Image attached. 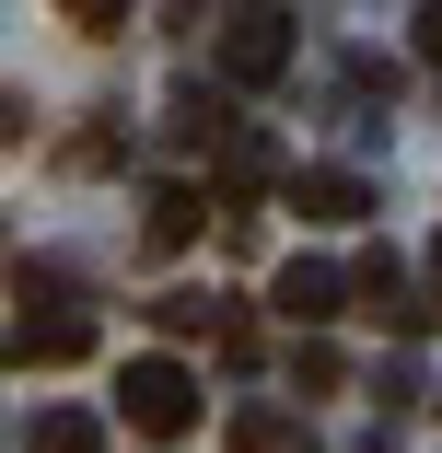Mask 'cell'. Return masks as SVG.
Here are the masks:
<instances>
[{
	"label": "cell",
	"mask_w": 442,
	"mask_h": 453,
	"mask_svg": "<svg viewBox=\"0 0 442 453\" xmlns=\"http://www.w3.org/2000/svg\"><path fill=\"white\" fill-rule=\"evenodd\" d=\"M280 70H291V12H280V0H244V12L221 24V81H244V94H268Z\"/></svg>",
	"instance_id": "3"
},
{
	"label": "cell",
	"mask_w": 442,
	"mask_h": 453,
	"mask_svg": "<svg viewBox=\"0 0 442 453\" xmlns=\"http://www.w3.org/2000/svg\"><path fill=\"white\" fill-rule=\"evenodd\" d=\"M349 291H361V280H337L326 256H291L280 280H268V303H280V326H291V337H303V326H326V314H349Z\"/></svg>",
	"instance_id": "4"
},
{
	"label": "cell",
	"mask_w": 442,
	"mask_h": 453,
	"mask_svg": "<svg viewBox=\"0 0 442 453\" xmlns=\"http://www.w3.org/2000/svg\"><path fill=\"white\" fill-rule=\"evenodd\" d=\"M198 221H210V210H198V187H151V198H140V244H151V256L198 244Z\"/></svg>",
	"instance_id": "7"
},
{
	"label": "cell",
	"mask_w": 442,
	"mask_h": 453,
	"mask_svg": "<svg viewBox=\"0 0 442 453\" xmlns=\"http://www.w3.org/2000/svg\"><path fill=\"white\" fill-rule=\"evenodd\" d=\"M419 58H442V0H419Z\"/></svg>",
	"instance_id": "13"
},
{
	"label": "cell",
	"mask_w": 442,
	"mask_h": 453,
	"mask_svg": "<svg viewBox=\"0 0 442 453\" xmlns=\"http://www.w3.org/2000/svg\"><path fill=\"white\" fill-rule=\"evenodd\" d=\"M12 372H58V360H81L94 349V314H81L70 291H58V267H12Z\"/></svg>",
	"instance_id": "1"
},
{
	"label": "cell",
	"mask_w": 442,
	"mask_h": 453,
	"mask_svg": "<svg viewBox=\"0 0 442 453\" xmlns=\"http://www.w3.org/2000/svg\"><path fill=\"white\" fill-rule=\"evenodd\" d=\"M291 210H303V221H361L373 187H361V174H337V163H314V174H291Z\"/></svg>",
	"instance_id": "6"
},
{
	"label": "cell",
	"mask_w": 442,
	"mask_h": 453,
	"mask_svg": "<svg viewBox=\"0 0 442 453\" xmlns=\"http://www.w3.org/2000/svg\"><path fill=\"white\" fill-rule=\"evenodd\" d=\"M361 314H384L396 337H419V326H430V303L407 291V267H396V256H361Z\"/></svg>",
	"instance_id": "5"
},
{
	"label": "cell",
	"mask_w": 442,
	"mask_h": 453,
	"mask_svg": "<svg viewBox=\"0 0 442 453\" xmlns=\"http://www.w3.org/2000/svg\"><path fill=\"white\" fill-rule=\"evenodd\" d=\"M24 453H105V418H94V407H47V418L24 430Z\"/></svg>",
	"instance_id": "8"
},
{
	"label": "cell",
	"mask_w": 442,
	"mask_h": 453,
	"mask_svg": "<svg viewBox=\"0 0 442 453\" xmlns=\"http://www.w3.org/2000/svg\"><path fill=\"white\" fill-rule=\"evenodd\" d=\"M151 326H163V337H198V326H210V337H221V326H233V314H221V303H210V291H163V303H151Z\"/></svg>",
	"instance_id": "10"
},
{
	"label": "cell",
	"mask_w": 442,
	"mask_h": 453,
	"mask_svg": "<svg viewBox=\"0 0 442 453\" xmlns=\"http://www.w3.org/2000/svg\"><path fill=\"white\" fill-rule=\"evenodd\" d=\"M58 12H70L81 35H117V24H128V0H58Z\"/></svg>",
	"instance_id": "12"
},
{
	"label": "cell",
	"mask_w": 442,
	"mask_h": 453,
	"mask_svg": "<svg viewBox=\"0 0 442 453\" xmlns=\"http://www.w3.org/2000/svg\"><path fill=\"white\" fill-rule=\"evenodd\" d=\"M430 280H442V256H430Z\"/></svg>",
	"instance_id": "14"
},
{
	"label": "cell",
	"mask_w": 442,
	"mask_h": 453,
	"mask_svg": "<svg viewBox=\"0 0 442 453\" xmlns=\"http://www.w3.org/2000/svg\"><path fill=\"white\" fill-rule=\"evenodd\" d=\"M117 418L140 430V441H187L198 430V372H187V360H128V372H117Z\"/></svg>",
	"instance_id": "2"
},
{
	"label": "cell",
	"mask_w": 442,
	"mask_h": 453,
	"mask_svg": "<svg viewBox=\"0 0 442 453\" xmlns=\"http://www.w3.org/2000/svg\"><path fill=\"white\" fill-rule=\"evenodd\" d=\"M291 384H303V395H337V349H326V337L291 349Z\"/></svg>",
	"instance_id": "11"
},
{
	"label": "cell",
	"mask_w": 442,
	"mask_h": 453,
	"mask_svg": "<svg viewBox=\"0 0 442 453\" xmlns=\"http://www.w3.org/2000/svg\"><path fill=\"white\" fill-rule=\"evenodd\" d=\"M233 453H314V430L280 418V407H244V418H233Z\"/></svg>",
	"instance_id": "9"
}]
</instances>
